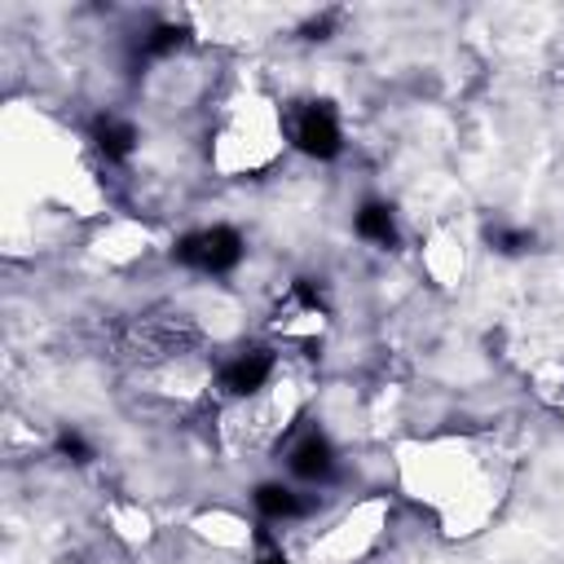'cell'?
<instances>
[{"label":"cell","mask_w":564,"mask_h":564,"mask_svg":"<svg viewBox=\"0 0 564 564\" xmlns=\"http://www.w3.org/2000/svg\"><path fill=\"white\" fill-rule=\"evenodd\" d=\"M357 234L370 238V242H379V247H392V242H397L392 212H388L383 203H366V207L357 212Z\"/></svg>","instance_id":"obj_6"},{"label":"cell","mask_w":564,"mask_h":564,"mask_svg":"<svg viewBox=\"0 0 564 564\" xmlns=\"http://www.w3.org/2000/svg\"><path fill=\"white\" fill-rule=\"evenodd\" d=\"M172 256H176L181 264L198 269V273H229V269L242 260V238H238L234 229L216 225V229H198V234L181 238Z\"/></svg>","instance_id":"obj_1"},{"label":"cell","mask_w":564,"mask_h":564,"mask_svg":"<svg viewBox=\"0 0 564 564\" xmlns=\"http://www.w3.org/2000/svg\"><path fill=\"white\" fill-rule=\"evenodd\" d=\"M256 507H260L269 520L304 516V498H295L286 485H260V489H256Z\"/></svg>","instance_id":"obj_7"},{"label":"cell","mask_w":564,"mask_h":564,"mask_svg":"<svg viewBox=\"0 0 564 564\" xmlns=\"http://www.w3.org/2000/svg\"><path fill=\"white\" fill-rule=\"evenodd\" d=\"M295 145L313 159H335L339 154V119L326 101H313L300 119H295Z\"/></svg>","instance_id":"obj_2"},{"label":"cell","mask_w":564,"mask_h":564,"mask_svg":"<svg viewBox=\"0 0 564 564\" xmlns=\"http://www.w3.org/2000/svg\"><path fill=\"white\" fill-rule=\"evenodd\" d=\"M185 44V31L181 26H154L150 35H145V57H163V53H172V48H181Z\"/></svg>","instance_id":"obj_8"},{"label":"cell","mask_w":564,"mask_h":564,"mask_svg":"<svg viewBox=\"0 0 564 564\" xmlns=\"http://www.w3.org/2000/svg\"><path fill=\"white\" fill-rule=\"evenodd\" d=\"M295 300H300L304 308H322V291H317L308 278H300V282H295Z\"/></svg>","instance_id":"obj_11"},{"label":"cell","mask_w":564,"mask_h":564,"mask_svg":"<svg viewBox=\"0 0 564 564\" xmlns=\"http://www.w3.org/2000/svg\"><path fill=\"white\" fill-rule=\"evenodd\" d=\"M57 454L70 458V463H88V458H93V445H88L79 432H62V436H57Z\"/></svg>","instance_id":"obj_10"},{"label":"cell","mask_w":564,"mask_h":564,"mask_svg":"<svg viewBox=\"0 0 564 564\" xmlns=\"http://www.w3.org/2000/svg\"><path fill=\"white\" fill-rule=\"evenodd\" d=\"M330 26H335V13H322V18H313V22L304 26V35H308V40H326Z\"/></svg>","instance_id":"obj_12"},{"label":"cell","mask_w":564,"mask_h":564,"mask_svg":"<svg viewBox=\"0 0 564 564\" xmlns=\"http://www.w3.org/2000/svg\"><path fill=\"white\" fill-rule=\"evenodd\" d=\"M269 375H273V352L251 348V352L234 357V361L220 370V388H225V392H234V397H247V392L264 388V379H269Z\"/></svg>","instance_id":"obj_3"},{"label":"cell","mask_w":564,"mask_h":564,"mask_svg":"<svg viewBox=\"0 0 564 564\" xmlns=\"http://www.w3.org/2000/svg\"><path fill=\"white\" fill-rule=\"evenodd\" d=\"M291 471L300 476V480H330L335 476V454H330V445H326V436H304L295 449H291Z\"/></svg>","instance_id":"obj_4"},{"label":"cell","mask_w":564,"mask_h":564,"mask_svg":"<svg viewBox=\"0 0 564 564\" xmlns=\"http://www.w3.org/2000/svg\"><path fill=\"white\" fill-rule=\"evenodd\" d=\"M93 141H97V150L106 154V159H128L132 154V145H137V128L132 123H123V119H97L93 123Z\"/></svg>","instance_id":"obj_5"},{"label":"cell","mask_w":564,"mask_h":564,"mask_svg":"<svg viewBox=\"0 0 564 564\" xmlns=\"http://www.w3.org/2000/svg\"><path fill=\"white\" fill-rule=\"evenodd\" d=\"M256 564H286V555H282V551H264Z\"/></svg>","instance_id":"obj_13"},{"label":"cell","mask_w":564,"mask_h":564,"mask_svg":"<svg viewBox=\"0 0 564 564\" xmlns=\"http://www.w3.org/2000/svg\"><path fill=\"white\" fill-rule=\"evenodd\" d=\"M489 242H494V251H502V256H520L533 238H529L524 229H502V225H498V229H489Z\"/></svg>","instance_id":"obj_9"}]
</instances>
